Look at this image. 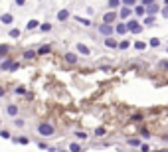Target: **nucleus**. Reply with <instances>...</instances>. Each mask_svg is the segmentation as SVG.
Here are the masks:
<instances>
[{
	"label": "nucleus",
	"mask_w": 168,
	"mask_h": 152,
	"mask_svg": "<svg viewBox=\"0 0 168 152\" xmlns=\"http://www.w3.org/2000/svg\"><path fill=\"white\" fill-rule=\"evenodd\" d=\"M38 132L42 134V136H52L53 134V126L50 125V123H40L38 125Z\"/></svg>",
	"instance_id": "f257e3e1"
},
{
	"label": "nucleus",
	"mask_w": 168,
	"mask_h": 152,
	"mask_svg": "<svg viewBox=\"0 0 168 152\" xmlns=\"http://www.w3.org/2000/svg\"><path fill=\"white\" fill-rule=\"evenodd\" d=\"M99 32L103 34V36H107V38H111V36H113V32H117V30L111 26V24H101V26H99Z\"/></svg>",
	"instance_id": "f03ea898"
},
{
	"label": "nucleus",
	"mask_w": 168,
	"mask_h": 152,
	"mask_svg": "<svg viewBox=\"0 0 168 152\" xmlns=\"http://www.w3.org/2000/svg\"><path fill=\"white\" fill-rule=\"evenodd\" d=\"M127 26H129V30H131V32H133V34H138V32H141V30H142V28H141V24H138V22H136V20L129 22Z\"/></svg>",
	"instance_id": "7ed1b4c3"
},
{
	"label": "nucleus",
	"mask_w": 168,
	"mask_h": 152,
	"mask_svg": "<svg viewBox=\"0 0 168 152\" xmlns=\"http://www.w3.org/2000/svg\"><path fill=\"white\" fill-rule=\"evenodd\" d=\"M0 67H2V71H8V69H12V67H14V61L10 60V57H6V60L2 61V65H0Z\"/></svg>",
	"instance_id": "20e7f679"
},
{
	"label": "nucleus",
	"mask_w": 168,
	"mask_h": 152,
	"mask_svg": "<svg viewBox=\"0 0 168 152\" xmlns=\"http://www.w3.org/2000/svg\"><path fill=\"white\" fill-rule=\"evenodd\" d=\"M63 57H65V61H67V63H71V65H73V63H77V55H75V53H65V55H63Z\"/></svg>",
	"instance_id": "39448f33"
},
{
	"label": "nucleus",
	"mask_w": 168,
	"mask_h": 152,
	"mask_svg": "<svg viewBox=\"0 0 168 152\" xmlns=\"http://www.w3.org/2000/svg\"><path fill=\"white\" fill-rule=\"evenodd\" d=\"M6 113L10 115V117H16V115H18V107H16V105H8L6 107Z\"/></svg>",
	"instance_id": "423d86ee"
},
{
	"label": "nucleus",
	"mask_w": 168,
	"mask_h": 152,
	"mask_svg": "<svg viewBox=\"0 0 168 152\" xmlns=\"http://www.w3.org/2000/svg\"><path fill=\"white\" fill-rule=\"evenodd\" d=\"M115 18H117V14H115V12H107L103 20H105V24H111V22L115 20Z\"/></svg>",
	"instance_id": "0eeeda50"
},
{
	"label": "nucleus",
	"mask_w": 168,
	"mask_h": 152,
	"mask_svg": "<svg viewBox=\"0 0 168 152\" xmlns=\"http://www.w3.org/2000/svg\"><path fill=\"white\" fill-rule=\"evenodd\" d=\"M158 10H160V6H158L156 2H152V4H150V6L146 8V12H149V14H156V12H158Z\"/></svg>",
	"instance_id": "6e6552de"
},
{
	"label": "nucleus",
	"mask_w": 168,
	"mask_h": 152,
	"mask_svg": "<svg viewBox=\"0 0 168 152\" xmlns=\"http://www.w3.org/2000/svg\"><path fill=\"white\" fill-rule=\"evenodd\" d=\"M105 46L107 47H119V44H117V40H113V38H105Z\"/></svg>",
	"instance_id": "1a4fd4ad"
},
{
	"label": "nucleus",
	"mask_w": 168,
	"mask_h": 152,
	"mask_svg": "<svg viewBox=\"0 0 168 152\" xmlns=\"http://www.w3.org/2000/svg\"><path fill=\"white\" fill-rule=\"evenodd\" d=\"M117 34H127V30H129V26L127 24H117Z\"/></svg>",
	"instance_id": "9d476101"
},
{
	"label": "nucleus",
	"mask_w": 168,
	"mask_h": 152,
	"mask_svg": "<svg viewBox=\"0 0 168 152\" xmlns=\"http://www.w3.org/2000/svg\"><path fill=\"white\" fill-rule=\"evenodd\" d=\"M144 12H146V6H142V4H138V6L135 8V14H136V16H144Z\"/></svg>",
	"instance_id": "9b49d317"
},
{
	"label": "nucleus",
	"mask_w": 168,
	"mask_h": 152,
	"mask_svg": "<svg viewBox=\"0 0 168 152\" xmlns=\"http://www.w3.org/2000/svg\"><path fill=\"white\" fill-rule=\"evenodd\" d=\"M77 52H79V53H83V55H89V47L83 46V44H77Z\"/></svg>",
	"instance_id": "f8f14e48"
},
{
	"label": "nucleus",
	"mask_w": 168,
	"mask_h": 152,
	"mask_svg": "<svg viewBox=\"0 0 168 152\" xmlns=\"http://www.w3.org/2000/svg\"><path fill=\"white\" fill-rule=\"evenodd\" d=\"M131 12H133V10H131V8H127V6H125L123 10L119 12V16H121V18H129V16H131Z\"/></svg>",
	"instance_id": "ddd939ff"
},
{
	"label": "nucleus",
	"mask_w": 168,
	"mask_h": 152,
	"mask_svg": "<svg viewBox=\"0 0 168 152\" xmlns=\"http://www.w3.org/2000/svg\"><path fill=\"white\" fill-rule=\"evenodd\" d=\"M58 18H59V20H67V18H69V12H67V10H59Z\"/></svg>",
	"instance_id": "4468645a"
},
{
	"label": "nucleus",
	"mask_w": 168,
	"mask_h": 152,
	"mask_svg": "<svg viewBox=\"0 0 168 152\" xmlns=\"http://www.w3.org/2000/svg\"><path fill=\"white\" fill-rule=\"evenodd\" d=\"M69 150L71 152H81V146H79L77 142H71V144H69Z\"/></svg>",
	"instance_id": "2eb2a0df"
},
{
	"label": "nucleus",
	"mask_w": 168,
	"mask_h": 152,
	"mask_svg": "<svg viewBox=\"0 0 168 152\" xmlns=\"http://www.w3.org/2000/svg\"><path fill=\"white\" fill-rule=\"evenodd\" d=\"M36 55H38V52H26V53H24V57H26V60H34Z\"/></svg>",
	"instance_id": "dca6fc26"
},
{
	"label": "nucleus",
	"mask_w": 168,
	"mask_h": 152,
	"mask_svg": "<svg viewBox=\"0 0 168 152\" xmlns=\"http://www.w3.org/2000/svg\"><path fill=\"white\" fill-rule=\"evenodd\" d=\"M75 136H77L79 140H85V138H87V132H83V130H77V132H75Z\"/></svg>",
	"instance_id": "f3484780"
},
{
	"label": "nucleus",
	"mask_w": 168,
	"mask_h": 152,
	"mask_svg": "<svg viewBox=\"0 0 168 152\" xmlns=\"http://www.w3.org/2000/svg\"><path fill=\"white\" fill-rule=\"evenodd\" d=\"M40 24H38V20H30L28 22V30H34V28H38Z\"/></svg>",
	"instance_id": "a211bd4d"
},
{
	"label": "nucleus",
	"mask_w": 168,
	"mask_h": 152,
	"mask_svg": "<svg viewBox=\"0 0 168 152\" xmlns=\"http://www.w3.org/2000/svg\"><path fill=\"white\" fill-rule=\"evenodd\" d=\"M48 52H50V46H42L38 49V55H44V53H48Z\"/></svg>",
	"instance_id": "6ab92c4d"
},
{
	"label": "nucleus",
	"mask_w": 168,
	"mask_h": 152,
	"mask_svg": "<svg viewBox=\"0 0 168 152\" xmlns=\"http://www.w3.org/2000/svg\"><path fill=\"white\" fill-rule=\"evenodd\" d=\"M0 20L4 22V24H10V22H12V16H10V14H4V16H2Z\"/></svg>",
	"instance_id": "aec40b11"
},
{
	"label": "nucleus",
	"mask_w": 168,
	"mask_h": 152,
	"mask_svg": "<svg viewBox=\"0 0 168 152\" xmlns=\"http://www.w3.org/2000/svg\"><path fill=\"white\" fill-rule=\"evenodd\" d=\"M40 30H42V32H50V30H52V24H48V22H45V24L40 26Z\"/></svg>",
	"instance_id": "412c9836"
},
{
	"label": "nucleus",
	"mask_w": 168,
	"mask_h": 152,
	"mask_svg": "<svg viewBox=\"0 0 168 152\" xmlns=\"http://www.w3.org/2000/svg\"><path fill=\"white\" fill-rule=\"evenodd\" d=\"M119 6H121L119 0H111V2H109V8H119Z\"/></svg>",
	"instance_id": "4be33fe9"
},
{
	"label": "nucleus",
	"mask_w": 168,
	"mask_h": 152,
	"mask_svg": "<svg viewBox=\"0 0 168 152\" xmlns=\"http://www.w3.org/2000/svg\"><path fill=\"white\" fill-rule=\"evenodd\" d=\"M131 120H133V123H141V120H142V115H133Z\"/></svg>",
	"instance_id": "5701e85b"
},
{
	"label": "nucleus",
	"mask_w": 168,
	"mask_h": 152,
	"mask_svg": "<svg viewBox=\"0 0 168 152\" xmlns=\"http://www.w3.org/2000/svg\"><path fill=\"white\" fill-rule=\"evenodd\" d=\"M6 53H8V46H2V47H0V55L6 57Z\"/></svg>",
	"instance_id": "b1692460"
},
{
	"label": "nucleus",
	"mask_w": 168,
	"mask_h": 152,
	"mask_svg": "<svg viewBox=\"0 0 168 152\" xmlns=\"http://www.w3.org/2000/svg\"><path fill=\"white\" fill-rule=\"evenodd\" d=\"M150 46H152V47L160 46V40H158V38H152V40H150Z\"/></svg>",
	"instance_id": "393cba45"
},
{
	"label": "nucleus",
	"mask_w": 168,
	"mask_h": 152,
	"mask_svg": "<svg viewBox=\"0 0 168 152\" xmlns=\"http://www.w3.org/2000/svg\"><path fill=\"white\" fill-rule=\"evenodd\" d=\"M127 47H129V42H127V40L119 44V49H127Z\"/></svg>",
	"instance_id": "a878e982"
},
{
	"label": "nucleus",
	"mask_w": 168,
	"mask_h": 152,
	"mask_svg": "<svg viewBox=\"0 0 168 152\" xmlns=\"http://www.w3.org/2000/svg\"><path fill=\"white\" fill-rule=\"evenodd\" d=\"M135 47H136V49H144L146 46H144V42H136V44H135Z\"/></svg>",
	"instance_id": "bb28decb"
},
{
	"label": "nucleus",
	"mask_w": 168,
	"mask_h": 152,
	"mask_svg": "<svg viewBox=\"0 0 168 152\" xmlns=\"http://www.w3.org/2000/svg\"><path fill=\"white\" fill-rule=\"evenodd\" d=\"M95 134H97V136H101V134H105V128H103V126H99L97 130H95Z\"/></svg>",
	"instance_id": "cd10ccee"
},
{
	"label": "nucleus",
	"mask_w": 168,
	"mask_h": 152,
	"mask_svg": "<svg viewBox=\"0 0 168 152\" xmlns=\"http://www.w3.org/2000/svg\"><path fill=\"white\" fill-rule=\"evenodd\" d=\"M77 22H81V24H85V26H89V24H91L89 20H85V18H79V16H77Z\"/></svg>",
	"instance_id": "c85d7f7f"
},
{
	"label": "nucleus",
	"mask_w": 168,
	"mask_h": 152,
	"mask_svg": "<svg viewBox=\"0 0 168 152\" xmlns=\"http://www.w3.org/2000/svg\"><path fill=\"white\" fill-rule=\"evenodd\" d=\"M16 93H18V95H24L26 89H24V87H16Z\"/></svg>",
	"instance_id": "c756f323"
},
{
	"label": "nucleus",
	"mask_w": 168,
	"mask_h": 152,
	"mask_svg": "<svg viewBox=\"0 0 168 152\" xmlns=\"http://www.w3.org/2000/svg\"><path fill=\"white\" fill-rule=\"evenodd\" d=\"M18 142H20V144H28V142H30V140H28L26 136H22V138H18Z\"/></svg>",
	"instance_id": "7c9ffc66"
},
{
	"label": "nucleus",
	"mask_w": 168,
	"mask_h": 152,
	"mask_svg": "<svg viewBox=\"0 0 168 152\" xmlns=\"http://www.w3.org/2000/svg\"><path fill=\"white\" fill-rule=\"evenodd\" d=\"M10 36H12V38H18L20 32H18V30H10Z\"/></svg>",
	"instance_id": "2f4dec72"
},
{
	"label": "nucleus",
	"mask_w": 168,
	"mask_h": 152,
	"mask_svg": "<svg viewBox=\"0 0 168 152\" xmlns=\"http://www.w3.org/2000/svg\"><path fill=\"white\" fill-rule=\"evenodd\" d=\"M160 67H162V69H166V71H168V61H160Z\"/></svg>",
	"instance_id": "473e14b6"
},
{
	"label": "nucleus",
	"mask_w": 168,
	"mask_h": 152,
	"mask_svg": "<svg viewBox=\"0 0 168 152\" xmlns=\"http://www.w3.org/2000/svg\"><path fill=\"white\" fill-rule=\"evenodd\" d=\"M2 138H10V132H8V130H2Z\"/></svg>",
	"instance_id": "72a5a7b5"
},
{
	"label": "nucleus",
	"mask_w": 168,
	"mask_h": 152,
	"mask_svg": "<svg viewBox=\"0 0 168 152\" xmlns=\"http://www.w3.org/2000/svg\"><path fill=\"white\" fill-rule=\"evenodd\" d=\"M14 123H16V126H24V120H20V119H16Z\"/></svg>",
	"instance_id": "f704fd0d"
},
{
	"label": "nucleus",
	"mask_w": 168,
	"mask_h": 152,
	"mask_svg": "<svg viewBox=\"0 0 168 152\" xmlns=\"http://www.w3.org/2000/svg\"><path fill=\"white\" fill-rule=\"evenodd\" d=\"M129 144H133V146H136V144H138V140H136V138H131V140H129Z\"/></svg>",
	"instance_id": "c9c22d12"
},
{
	"label": "nucleus",
	"mask_w": 168,
	"mask_h": 152,
	"mask_svg": "<svg viewBox=\"0 0 168 152\" xmlns=\"http://www.w3.org/2000/svg\"><path fill=\"white\" fill-rule=\"evenodd\" d=\"M162 16H164V18H168V6L164 8V10H162Z\"/></svg>",
	"instance_id": "e433bc0d"
},
{
	"label": "nucleus",
	"mask_w": 168,
	"mask_h": 152,
	"mask_svg": "<svg viewBox=\"0 0 168 152\" xmlns=\"http://www.w3.org/2000/svg\"><path fill=\"white\" fill-rule=\"evenodd\" d=\"M162 140H164V142H168V134H164V136H162Z\"/></svg>",
	"instance_id": "4c0bfd02"
},
{
	"label": "nucleus",
	"mask_w": 168,
	"mask_h": 152,
	"mask_svg": "<svg viewBox=\"0 0 168 152\" xmlns=\"http://www.w3.org/2000/svg\"><path fill=\"white\" fill-rule=\"evenodd\" d=\"M160 152H168V150H160Z\"/></svg>",
	"instance_id": "58836bf2"
},
{
	"label": "nucleus",
	"mask_w": 168,
	"mask_h": 152,
	"mask_svg": "<svg viewBox=\"0 0 168 152\" xmlns=\"http://www.w3.org/2000/svg\"><path fill=\"white\" fill-rule=\"evenodd\" d=\"M61 152H65V150H61Z\"/></svg>",
	"instance_id": "ea45409f"
}]
</instances>
